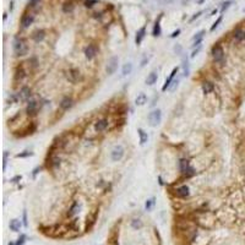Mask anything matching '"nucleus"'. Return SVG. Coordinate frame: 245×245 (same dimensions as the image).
<instances>
[{"instance_id":"nucleus-19","label":"nucleus","mask_w":245,"mask_h":245,"mask_svg":"<svg viewBox=\"0 0 245 245\" xmlns=\"http://www.w3.org/2000/svg\"><path fill=\"white\" fill-rule=\"evenodd\" d=\"M215 89V85L211 82V81H205V82L202 83V91L205 95H208V93H211L212 91Z\"/></svg>"},{"instance_id":"nucleus-20","label":"nucleus","mask_w":245,"mask_h":245,"mask_svg":"<svg viewBox=\"0 0 245 245\" xmlns=\"http://www.w3.org/2000/svg\"><path fill=\"white\" fill-rule=\"evenodd\" d=\"M19 97L21 98L22 101L28 99V98L31 97V89L28 88V87H22L21 91H20V93H19Z\"/></svg>"},{"instance_id":"nucleus-8","label":"nucleus","mask_w":245,"mask_h":245,"mask_svg":"<svg viewBox=\"0 0 245 245\" xmlns=\"http://www.w3.org/2000/svg\"><path fill=\"white\" fill-rule=\"evenodd\" d=\"M118 63H119L118 56H113V58L109 59L108 64H107V68H105V71H107L108 75H112V74L115 72L117 68H118Z\"/></svg>"},{"instance_id":"nucleus-4","label":"nucleus","mask_w":245,"mask_h":245,"mask_svg":"<svg viewBox=\"0 0 245 245\" xmlns=\"http://www.w3.org/2000/svg\"><path fill=\"white\" fill-rule=\"evenodd\" d=\"M162 120V110L161 109H154L148 114V121L151 126H157Z\"/></svg>"},{"instance_id":"nucleus-41","label":"nucleus","mask_w":245,"mask_h":245,"mask_svg":"<svg viewBox=\"0 0 245 245\" xmlns=\"http://www.w3.org/2000/svg\"><path fill=\"white\" fill-rule=\"evenodd\" d=\"M200 50H201V46H199V47L196 48V49H194V50H193V53H191V55H190V56H191V58H195V56L197 55V53H199Z\"/></svg>"},{"instance_id":"nucleus-39","label":"nucleus","mask_w":245,"mask_h":245,"mask_svg":"<svg viewBox=\"0 0 245 245\" xmlns=\"http://www.w3.org/2000/svg\"><path fill=\"white\" fill-rule=\"evenodd\" d=\"M131 224H132L134 228H140L142 226V223L140 222V219H134L132 222H131Z\"/></svg>"},{"instance_id":"nucleus-35","label":"nucleus","mask_w":245,"mask_h":245,"mask_svg":"<svg viewBox=\"0 0 245 245\" xmlns=\"http://www.w3.org/2000/svg\"><path fill=\"white\" fill-rule=\"evenodd\" d=\"M153 203H154V200H153V199L147 200V201H146V205H145L146 210H151V208H152V206H153Z\"/></svg>"},{"instance_id":"nucleus-1","label":"nucleus","mask_w":245,"mask_h":245,"mask_svg":"<svg viewBox=\"0 0 245 245\" xmlns=\"http://www.w3.org/2000/svg\"><path fill=\"white\" fill-rule=\"evenodd\" d=\"M179 170H180V173L184 175L185 178H190L193 177V175L195 174V170L193 167H190V163L187 159L183 158L179 161Z\"/></svg>"},{"instance_id":"nucleus-14","label":"nucleus","mask_w":245,"mask_h":245,"mask_svg":"<svg viewBox=\"0 0 245 245\" xmlns=\"http://www.w3.org/2000/svg\"><path fill=\"white\" fill-rule=\"evenodd\" d=\"M37 102L36 101H30L27 103V107H26V112L28 115H34L36 112H37Z\"/></svg>"},{"instance_id":"nucleus-26","label":"nucleus","mask_w":245,"mask_h":245,"mask_svg":"<svg viewBox=\"0 0 245 245\" xmlns=\"http://www.w3.org/2000/svg\"><path fill=\"white\" fill-rule=\"evenodd\" d=\"M131 71H132V64L126 63V64H124V66L121 69V75L126 76V75H129V74H131Z\"/></svg>"},{"instance_id":"nucleus-31","label":"nucleus","mask_w":245,"mask_h":245,"mask_svg":"<svg viewBox=\"0 0 245 245\" xmlns=\"http://www.w3.org/2000/svg\"><path fill=\"white\" fill-rule=\"evenodd\" d=\"M97 3H98L97 0H86V1H85V6L88 7V9H91V7L95 6Z\"/></svg>"},{"instance_id":"nucleus-18","label":"nucleus","mask_w":245,"mask_h":245,"mask_svg":"<svg viewBox=\"0 0 245 245\" xmlns=\"http://www.w3.org/2000/svg\"><path fill=\"white\" fill-rule=\"evenodd\" d=\"M32 38H33V40L34 42H42V40L46 38V32L44 31H42V30H38V31H36L33 34H32Z\"/></svg>"},{"instance_id":"nucleus-22","label":"nucleus","mask_w":245,"mask_h":245,"mask_svg":"<svg viewBox=\"0 0 245 245\" xmlns=\"http://www.w3.org/2000/svg\"><path fill=\"white\" fill-rule=\"evenodd\" d=\"M26 76H27V74L22 68H19L17 70L15 71V81H22Z\"/></svg>"},{"instance_id":"nucleus-27","label":"nucleus","mask_w":245,"mask_h":245,"mask_svg":"<svg viewBox=\"0 0 245 245\" xmlns=\"http://www.w3.org/2000/svg\"><path fill=\"white\" fill-rule=\"evenodd\" d=\"M183 70H184V76H187L189 75V60H187V56L186 55H183Z\"/></svg>"},{"instance_id":"nucleus-42","label":"nucleus","mask_w":245,"mask_h":245,"mask_svg":"<svg viewBox=\"0 0 245 245\" xmlns=\"http://www.w3.org/2000/svg\"><path fill=\"white\" fill-rule=\"evenodd\" d=\"M28 156H32V153L28 152V151H24V153H19L16 157H28Z\"/></svg>"},{"instance_id":"nucleus-30","label":"nucleus","mask_w":245,"mask_h":245,"mask_svg":"<svg viewBox=\"0 0 245 245\" xmlns=\"http://www.w3.org/2000/svg\"><path fill=\"white\" fill-rule=\"evenodd\" d=\"M40 4V0H31L30 3H28V7L30 9H37V7L39 6Z\"/></svg>"},{"instance_id":"nucleus-43","label":"nucleus","mask_w":245,"mask_h":245,"mask_svg":"<svg viewBox=\"0 0 245 245\" xmlns=\"http://www.w3.org/2000/svg\"><path fill=\"white\" fill-rule=\"evenodd\" d=\"M202 12H203V11H199V12H197V14H195V15L193 16V17H191V19H190V22H193V21H194V20H196V19H199V17H200V16H201V14H202Z\"/></svg>"},{"instance_id":"nucleus-6","label":"nucleus","mask_w":245,"mask_h":245,"mask_svg":"<svg viewBox=\"0 0 245 245\" xmlns=\"http://www.w3.org/2000/svg\"><path fill=\"white\" fill-rule=\"evenodd\" d=\"M124 148H122V146H120V145H118V146H115L113 148V151L110 152V158H112V161H114V162H118V161H120V159L124 157Z\"/></svg>"},{"instance_id":"nucleus-23","label":"nucleus","mask_w":245,"mask_h":245,"mask_svg":"<svg viewBox=\"0 0 245 245\" xmlns=\"http://www.w3.org/2000/svg\"><path fill=\"white\" fill-rule=\"evenodd\" d=\"M137 132H138V137H140V144L144 146L147 142V140H148V135H147V132L144 129H138Z\"/></svg>"},{"instance_id":"nucleus-7","label":"nucleus","mask_w":245,"mask_h":245,"mask_svg":"<svg viewBox=\"0 0 245 245\" xmlns=\"http://www.w3.org/2000/svg\"><path fill=\"white\" fill-rule=\"evenodd\" d=\"M97 53H98V48H97L96 44H93V43L88 44V46L85 48V56L88 60H91V59L95 58V56L97 55Z\"/></svg>"},{"instance_id":"nucleus-36","label":"nucleus","mask_w":245,"mask_h":245,"mask_svg":"<svg viewBox=\"0 0 245 245\" xmlns=\"http://www.w3.org/2000/svg\"><path fill=\"white\" fill-rule=\"evenodd\" d=\"M179 81H180V79H177V80H174V81H173V82H172V85H170V87H169V89H170V91H172V92H173V91H174V89H175V88H177V87H178V83H179Z\"/></svg>"},{"instance_id":"nucleus-21","label":"nucleus","mask_w":245,"mask_h":245,"mask_svg":"<svg viewBox=\"0 0 245 245\" xmlns=\"http://www.w3.org/2000/svg\"><path fill=\"white\" fill-rule=\"evenodd\" d=\"M233 37H234V39L236 40V42H242V40L245 39V31L244 30H240V28H239V30H235Z\"/></svg>"},{"instance_id":"nucleus-37","label":"nucleus","mask_w":245,"mask_h":245,"mask_svg":"<svg viewBox=\"0 0 245 245\" xmlns=\"http://www.w3.org/2000/svg\"><path fill=\"white\" fill-rule=\"evenodd\" d=\"M28 64H31L32 68H37V66H38V61H37L36 58H31L30 60H28Z\"/></svg>"},{"instance_id":"nucleus-29","label":"nucleus","mask_w":245,"mask_h":245,"mask_svg":"<svg viewBox=\"0 0 245 245\" xmlns=\"http://www.w3.org/2000/svg\"><path fill=\"white\" fill-rule=\"evenodd\" d=\"M20 228H21V222L19 219H12L10 222V229L14 232H19Z\"/></svg>"},{"instance_id":"nucleus-12","label":"nucleus","mask_w":245,"mask_h":245,"mask_svg":"<svg viewBox=\"0 0 245 245\" xmlns=\"http://www.w3.org/2000/svg\"><path fill=\"white\" fill-rule=\"evenodd\" d=\"M72 105H74V101H72L71 97H64L63 99L60 101V108L63 109V110L70 109Z\"/></svg>"},{"instance_id":"nucleus-34","label":"nucleus","mask_w":245,"mask_h":245,"mask_svg":"<svg viewBox=\"0 0 245 245\" xmlns=\"http://www.w3.org/2000/svg\"><path fill=\"white\" fill-rule=\"evenodd\" d=\"M232 3H233L232 0H228V1L223 3V4H222V7H220V12H224V11H226V10L228 9V7L230 6V4H232Z\"/></svg>"},{"instance_id":"nucleus-11","label":"nucleus","mask_w":245,"mask_h":245,"mask_svg":"<svg viewBox=\"0 0 245 245\" xmlns=\"http://www.w3.org/2000/svg\"><path fill=\"white\" fill-rule=\"evenodd\" d=\"M108 125H109L108 119L103 118V119H99V120H98L96 124H95V129H96V131L102 132V131H104V130L108 128Z\"/></svg>"},{"instance_id":"nucleus-9","label":"nucleus","mask_w":245,"mask_h":245,"mask_svg":"<svg viewBox=\"0 0 245 245\" xmlns=\"http://www.w3.org/2000/svg\"><path fill=\"white\" fill-rule=\"evenodd\" d=\"M34 21V15L33 14H24L21 17V27L28 28Z\"/></svg>"},{"instance_id":"nucleus-48","label":"nucleus","mask_w":245,"mask_h":245,"mask_svg":"<svg viewBox=\"0 0 245 245\" xmlns=\"http://www.w3.org/2000/svg\"><path fill=\"white\" fill-rule=\"evenodd\" d=\"M205 1L206 0H196V4H200V5H201V4H203Z\"/></svg>"},{"instance_id":"nucleus-13","label":"nucleus","mask_w":245,"mask_h":245,"mask_svg":"<svg viewBox=\"0 0 245 245\" xmlns=\"http://www.w3.org/2000/svg\"><path fill=\"white\" fill-rule=\"evenodd\" d=\"M189 194H190V190H189V187H187L186 185H183V186L178 187V189L175 190V195H177L178 197H181V199L189 196Z\"/></svg>"},{"instance_id":"nucleus-40","label":"nucleus","mask_w":245,"mask_h":245,"mask_svg":"<svg viewBox=\"0 0 245 245\" xmlns=\"http://www.w3.org/2000/svg\"><path fill=\"white\" fill-rule=\"evenodd\" d=\"M59 164H60V159L58 157L52 158V166L53 167H56V166H59Z\"/></svg>"},{"instance_id":"nucleus-17","label":"nucleus","mask_w":245,"mask_h":245,"mask_svg":"<svg viewBox=\"0 0 245 245\" xmlns=\"http://www.w3.org/2000/svg\"><path fill=\"white\" fill-rule=\"evenodd\" d=\"M157 79H158V75L156 71H152L151 74H148V76L146 77V85L148 86H152L157 82Z\"/></svg>"},{"instance_id":"nucleus-24","label":"nucleus","mask_w":245,"mask_h":245,"mask_svg":"<svg viewBox=\"0 0 245 245\" xmlns=\"http://www.w3.org/2000/svg\"><path fill=\"white\" fill-rule=\"evenodd\" d=\"M74 9H75V5H74L72 1H66V3H64V5H63V11L65 12V14H71V12L74 11Z\"/></svg>"},{"instance_id":"nucleus-10","label":"nucleus","mask_w":245,"mask_h":245,"mask_svg":"<svg viewBox=\"0 0 245 245\" xmlns=\"http://www.w3.org/2000/svg\"><path fill=\"white\" fill-rule=\"evenodd\" d=\"M178 71H179V69L178 68H174L173 70H172V72H170V75L167 77V80H166V82H164V85L162 86V91L164 92V91H167L169 87H170V85H172V82L174 81V76L177 75L178 74Z\"/></svg>"},{"instance_id":"nucleus-38","label":"nucleus","mask_w":245,"mask_h":245,"mask_svg":"<svg viewBox=\"0 0 245 245\" xmlns=\"http://www.w3.org/2000/svg\"><path fill=\"white\" fill-rule=\"evenodd\" d=\"M174 52L177 53L178 55H180V54H181V52H183V48H181V46H180V44H175V46H174Z\"/></svg>"},{"instance_id":"nucleus-16","label":"nucleus","mask_w":245,"mask_h":245,"mask_svg":"<svg viewBox=\"0 0 245 245\" xmlns=\"http://www.w3.org/2000/svg\"><path fill=\"white\" fill-rule=\"evenodd\" d=\"M145 36H146V27L144 26V27H141L140 30L137 31L136 37H135V43H136V44H141L142 39L145 38Z\"/></svg>"},{"instance_id":"nucleus-3","label":"nucleus","mask_w":245,"mask_h":245,"mask_svg":"<svg viewBox=\"0 0 245 245\" xmlns=\"http://www.w3.org/2000/svg\"><path fill=\"white\" fill-rule=\"evenodd\" d=\"M14 52L16 55L22 56L27 53V46L24 43V40L21 38H16L14 40Z\"/></svg>"},{"instance_id":"nucleus-33","label":"nucleus","mask_w":245,"mask_h":245,"mask_svg":"<svg viewBox=\"0 0 245 245\" xmlns=\"http://www.w3.org/2000/svg\"><path fill=\"white\" fill-rule=\"evenodd\" d=\"M222 19H223L222 16H219V17H218L217 20H216V22H215V23H213V24H212V26H211V31H215L216 28H217V27L219 26V23L222 22Z\"/></svg>"},{"instance_id":"nucleus-46","label":"nucleus","mask_w":245,"mask_h":245,"mask_svg":"<svg viewBox=\"0 0 245 245\" xmlns=\"http://www.w3.org/2000/svg\"><path fill=\"white\" fill-rule=\"evenodd\" d=\"M19 180H21V175H16L15 178H12V179H11V181H12V183H19Z\"/></svg>"},{"instance_id":"nucleus-32","label":"nucleus","mask_w":245,"mask_h":245,"mask_svg":"<svg viewBox=\"0 0 245 245\" xmlns=\"http://www.w3.org/2000/svg\"><path fill=\"white\" fill-rule=\"evenodd\" d=\"M206 32L205 31H200V32H197V33H196L194 37H193V40H199V39H202L203 38V34H205Z\"/></svg>"},{"instance_id":"nucleus-45","label":"nucleus","mask_w":245,"mask_h":245,"mask_svg":"<svg viewBox=\"0 0 245 245\" xmlns=\"http://www.w3.org/2000/svg\"><path fill=\"white\" fill-rule=\"evenodd\" d=\"M23 243H24V235H21L19 238V242H17V244H16V245H22Z\"/></svg>"},{"instance_id":"nucleus-28","label":"nucleus","mask_w":245,"mask_h":245,"mask_svg":"<svg viewBox=\"0 0 245 245\" xmlns=\"http://www.w3.org/2000/svg\"><path fill=\"white\" fill-rule=\"evenodd\" d=\"M79 210H80V205L77 202H74V205L71 206V208L68 212V217H72V216H75L77 212H79Z\"/></svg>"},{"instance_id":"nucleus-25","label":"nucleus","mask_w":245,"mask_h":245,"mask_svg":"<svg viewBox=\"0 0 245 245\" xmlns=\"http://www.w3.org/2000/svg\"><path fill=\"white\" fill-rule=\"evenodd\" d=\"M146 102H147V96L145 95V93H140V95L136 97V99H135V104L136 105H144V104H146Z\"/></svg>"},{"instance_id":"nucleus-2","label":"nucleus","mask_w":245,"mask_h":245,"mask_svg":"<svg viewBox=\"0 0 245 245\" xmlns=\"http://www.w3.org/2000/svg\"><path fill=\"white\" fill-rule=\"evenodd\" d=\"M211 54H212V58H213L215 63H223L224 61V50H223V48L220 47V44L217 43L212 47Z\"/></svg>"},{"instance_id":"nucleus-49","label":"nucleus","mask_w":245,"mask_h":245,"mask_svg":"<svg viewBox=\"0 0 245 245\" xmlns=\"http://www.w3.org/2000/svg\"><path fill=\"white\" fill-rule=\"evenodd\" d=\"M9 245H14V243H10V244H9Z\"/></svg>"},{"instance_id":"nucleus-15","label":"nucleus","mask_w":245,"mask_h":245,"mask_svg":"<svg viewBox=\"0 0 245 245\" xmlns=\"http://www.w3.org/2000/svg\"><path fill=\"white\" fill-rule=\"evenodd\" d=\"M161 19H162V15L158 17V20L154 22V26H153V31H152V34L153 37H159L162 33V28H161Z\"/></svg>"},{"instance_id":"nucleus-47","label":"nucleus","mask_w":245,"mask_h":245,"mask_svg":"<svg viewBox=\"0 0 245 245\" xmlns=\"http://www.w3.org/2000/svg\"><path fill=\"white\" fill-rule=\"evenodd\" d=\"M39 170H40V167H37V168L33 170V174H32V175H33V177H36V175H37V173H38Z\"/></svg>"},{"instance_id":"nucleus-5","label":"nucleus","mask_w":245,"mask_h":245,"mask_svg":"<svg viewBox=\"0 0 245 245\" xmlns=\"http://www.w3.org/2000/svg\"><path fill=\"white\" fill-rule=\"evenodd\" d=\"M65 76H66V79L72 83H76V82H79L80 80H82V75H81V72L77 70V69H69L66 71V74H65Z\"/></svg>"},{"instance_id":"nucleus-44","label":"nucleus","mask_w":245,"mask_h":245,"mask_svg":"<svg viewBox=\"0 0 245 245\" xmlns=\"http://www.w3.org/2000/svg\"><path fill=\"white\" fill-rule=\"evenodd\" d=\"M179 34H180V30H177V31H174L173 33L170 34V37H172V38H175V37H178Z\"/></svg>"}]
</instances>
